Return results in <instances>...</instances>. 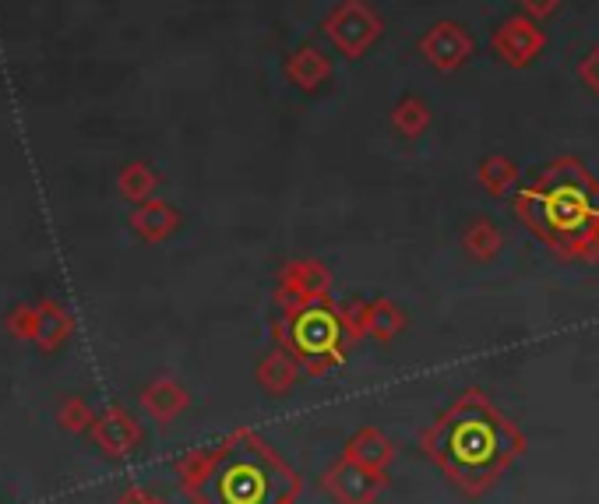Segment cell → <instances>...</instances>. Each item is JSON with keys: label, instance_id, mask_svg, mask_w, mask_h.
I'll list each match as a JSON object with an SVG mask.
<instances>
[{"label": "cell", "instance_id": "11", "mask_svg": "<svg viewBox=\"0 0 599 504\" xmlns=\"http://www.w3.org/2000/svg\"><path fill=\"white\" fill-rule=\"evenodd\" d=\"M578 78L589 88V93L599 96V46H592L582 61H578Z\"/></svg>", "mask_w": 599, "mask_h": 504}, {"label": "cell", "instance_id": "6", "mask_svg": "<svg viewBox=\"0 0 599 504\" xmlns=\"http://www.w3.org/2000/svg\"><path fill=\"white\" fill-rule=\"evenodd\" d=\"M329 75H332V61L324 57V50H318V46H300L293 57L286 61V78L297 88H303V93L324 85Z\"/></svg>", "mask_w": 599, "mask_h": 504}, {"label": "cell", "instance_id": "9", "mask_svg": "<svg viewBox=\"0 0 599 504\" xmlns=\"http://www.w3.org/2000/svg\"><path fill=\"white\" fill-rule=\"evenodd\" d=\"M177 223V215L162 205V202H152L145 205L138 215H135V226L145 233V237H162V233H170V226Z\"/></svg>", "mask_w": 599, "mask_h": 504}, {"label": "cell", "instance_id": "4", "mask_svg": "<svg viewBox=\"0 0 599 504\" xmlns=\"http://www.w3.org/2000/svg\"><path fill=\"white\" fill-rule=\"evenodd\" d=\"M543 29H536V22L530 18H507V22L490 35V46L494 53L504 61V64H515V67H525L536 53L543 50Z\"/></svg>", "mask_w": 599, "mask_h": 504}, {"label": "cell", "instance_id": "12", "mask_svg": "<svg viewBox=\"0 0 599 504\" xmlns=\"http://www.w3.org/2000/svg\"><path fill=\"white\" fill-rule=\"evenodd\" d=\"M560 0H522V11L530 18H550Z\"/></svg>", "mask_w": 599, "mask_h": 504}, {"label": "cell", "instance_id": "5", "mask_svg": "<svg viewBox=\"0 0 599 504\" xmlns=\"http://www.w3.org/2000/svg\"><path fill=\"white\" fill-rule=\"evenodd\" d=\"M420 53L434 67L456 71L469 61V53H473V35L456 22H438L420 40Z\"/></svg>", "mask_w": 599, "mask_h": 504}, {"label": "cell", "instance_id": "2", "mask_svg": "<svg viewBox=\"0 0 599 504\" xmlns=\"http://www.w3.org/2000/svg\"><path fill=\"white\" fill-rule=\"evenodd\" d=\"M324 35L332 40V46L339 53H346L350 61H360L367 53L377 35H381V18L374 8H367L363 0H342L324 18Z\"/></svg>", "mask_w": 599, "mask_h": 504}, {"label": "cell", "instance_id": "3", "mask_svg": "<svg viewBox=\"0 0 599 504\" xmlns=\"http://www.w3.org/2000/svg\"><path fill=\"white\" fill-rule=\"evenodd\" d=\"M448 452H456L462 470L490 465V459L501 452V427L486 417V409L459 412L448 427Z\"/></svg>", "mask_w": 599, "mask_h": 504}, {"label": "cell", "instance_id": "1", "mask_svg": "<svg viewBox=\"0 0 599 504\" xmlns=\"http://www.w3.org/2000/svg\"><path fill=\"white\" fill-rule=\"evenodd\" d=\"M530 202L547 215V223L557 229H575L578 223L589 215L592 205V180L586 170L571 163V159H560L547 170V176L533 187Z\"/></svg>", "mask_w": 599, "mask_h": 504}, {"label": "cell", "instance_id": "10", "mask_svg": "<svg viewBox=\"0 0 599 504\" xmlns=\"http://www.w3.org/2000/svg\"><path fill=\"white\" fill-rule=\"evenodd\" d=\"M480 180H486L490 187L501 191L507 180H515V167L504 163V159H486V163L480 167Z\"/></svg>", "mask_w": 599, "mask_h": 504}, {"label": "cell", "instance_id": "8", "mask_svg": "<svg viewBox=\"0 0 599 504\" xmlns=\"http://www.w3.org/2000/svg\"><path fill=\"white\" fill-rule=\"evenodd\" d=\"M120 194L127 197V202H145V197L152 194V187L159 184V176L152 167H145V163H127L120 170Z\"/></svg>", "mask_w": 599, "mask_h": 504}, {"label": "cell", "instance_id": "7", "mask_svg": "<svg viewBox=\"0 0 599 504\" xmlns=\"http://www.w3.org/2000/svg\"><path fill=\"white\" fill-rule=\"evenodd\" d=\"M392 124H395V131H398V135L420 138V135L430 128V110H427V103H420L416 96H406L403 103L395 106Z\"/></svg>", "mask_w": 599, "mask_h": 504}]
</instances>
